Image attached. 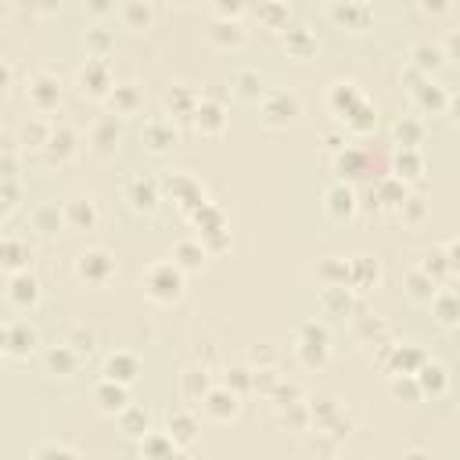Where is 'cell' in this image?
<instances>
[{
	"label": "cell",
	"mask_w": 460,
	"mask_h": 460,
	"mask_svg": "<svg viewBox=\"0 0 460 460\" xmlns=\"http://www.w3.org/2000/svg\"><path fill=\"white\" fill-rule=\"evenodd\" d=\"M256 87H259V76H256V72H248V69L238 72V90H241V94H256Z\"/></svg>",
	"instance_id": "obj_25"
},
{
	"label": "cell",
	"mask_w": 460,
	"mask_h": 460,
	"mask_svg": "<svg viewBox=\"0 0 460 460\" xmlns=\"http://www.w3.org/2000/svg\"><path fill=\"white\" fill-rule=\"evenodd\" d=\"M177 252H180V256H195V245H191V241H184ZM184 263H187V266H195V259H184Z\"/></svg>",
	"instance_id": "obj_30"
},
{
	"label": "cell",
	"mask_w": 460,
	"mask_h": 460,
	"mask_svg": "<svg viewBox=\"0 0 460 460\" xmlns=\"http://www.w3.org/2000/svg\"><path fill=\"white\" fill-rule=\"evenodd\" d=\"M8 83H11V69H8L4 62H0V90H4Z\"/></svg>",
	"instance_id": "obj_31"
},
{
	"label": "cell",
	"mask_w": 460,
	"mask_h": 460,
	"mask_svg": "<svg viewBox=\"0 0 460 460\" xmlns=\"http://www.w3.org/2000/svg\"><path fill=\"white\" fill-rule=\"evenodd\" d=\"M209 414H216V417H226V414H234V395L230 392H223V388H216V392H209Z\"/></svg>",
	"instance_id": "obj_12"
},
{
	"label": "cell",
	"mask_w": 460,
	"mask_h": 460,
	"mask_svg": "<svg viewBox=\"0 0 460 460\" xmlns=\"http://www.w3.org/2000/svg\"><path fill=\"white\" fill-rule=\"evenodd\" d=\"M327 212L338 216V219L349 216V212H353V191H349V187H331V191H327Z\"/></svg>",
	"instance_id": "obj_8"
},
{
	"label": "cell",
	"mask_w": 460,
	"mask_h": 460,
	"mask_svg": "<svg viewBox=\"0 0 460 460\" xmlns=\"http://www.w3.org/2000/svg\"><path fill=\"white\" fill-rule=\"evenodd\" d=\"M331 18L341 22V26H353V29H363L367 18H371V8L367 4H334L331 8Z\"/></svg>",
	"instance_id": "obj_4"
},
{
	"label": "cell",
	"mask_w": 460,
	"mask_h": 460,
	"mask_svg": "<svg viewBox=\"0 0 460 460\" xmlns=\"http://www.w3.org/2000/svg\"><path fill=\"white\" fill-rule=\"evenodd\" d=\"M72 216H76L80 223H94V219H97L94 205H83V202H76V205H72Z\"/></svg>",
	"instance_id": "obj_27"
},
{
	"label": "cell",
	"mask_w": 460,
	"mask_h": 460,
	"mask_svg": "<svg viewBox=\"0 0 460 460\" xmlns=\"http://www.w3.org/2000/svg\"><path fill=\"white\" fill-rule=\"evenodd\" d=\"M407 460H425V453H410V456H407Z\"/></svg>",
	"instance_id": "obj_33"
},
{
	"label": "cell",
	"mask_w": 460,
	"mask_h": 460,
	"mask_svg": "<svg viewBox=\"0 0 460 460\" xmlns=\"http://www.w3.org/2000/svg\"><path fill=\"white\" fill-rule=\"evenodd\" d=\"M144 137H148V148L162 151L165 144H172V126H165L162 119H151V123L144 126Z\"/></svg>",
	"instance_id": "obj_10"
},
{
	"label": "cell",
	"mask_w": 460,
	"mask_h": 460,
	"mask_svg": "<svg viewBox=\"0 0 460 460\" xmlns=\"http://www.w3.org/2000/svg\"><path fill=\"white\" fill-rule=\"evenodd\" d=\"M47 363H50V371H72V367H76V356H72L69 349H54V353L47 356Z\"/></svg>",
	"instance_id": "obj_20"
},
{
	"label": "cell",
	"mask_w": 460,
	"mask_h": 460,
	"mask_svg": "<svg viewBox=\"0 0 460 460\" xmlns=\"http://www.w3.org/2000/svg\"><path fill=\"white\" fill-rule=\"evenodd\" d=\"M144 446H148L151 460H172V446H169V439H162V435H148Z\"/></svg>",
	"instance_id": "obj_17"
},
{
	"label": "cell",
	"mask_w": 460,
	"mask_h": 460,
	"mask_svg": "<svg viewBox=\"0 0 460 460\" xmlns=\"http://www.w3.org/2000/svg\"><path fill=\"white\" fill-rule=\"evenodd\" d=\"M80 83H83V90H94V94H101L104 87H111V80H108V62H104L101 54L87 58V65H83V72H80Z\"/></svg>",
	"instance_id": "obj_2"
},
{
	"label": "cell",
	"mask_w": 460,
	"mask_h": 460,
	"mask_svg": "<svg viewBox=\"0 0 460 460\" xmlns=\"http://www.w3.org/2000/svg\"><path fill=\"white\" fill-rule=\"evenodd\" d=\"M130 191H133V205H137V209H155V184L133 180Z\"/></svg>",
	"instance_id": "obj_14"
},
{
	"label": "cell",
	"mask_w": 460,
	"mask_h": 460,
	"mask_svg": "<svg viewBox=\"0 0 460 460\" xmlns=\"http://www.w3.org/2000/svg\"><path fill=\"white\" fill-rule=\"evenodd\" d=\"M212 36L238 43V40H241V29H238V22H212Z\"/></svg>",
	"instance_id": "obj_19"
},
{
	"label": "cell",
	"mask_w": 460,
	"mask_h": 460,
	"mask_svg": "<svg viewBox=\"0 0 460 460\" xmlns=\"http://www.w3.org/2000/svg\"><path fill=\"white\" fill-rule=\"evenodd\" d=\"M216 11H219V15H238V11H241V4H219Z\"/></svg>",
	"instance_id": "obj_32"
},
{
	"label": "cell",
	"mask_w": 460,
	"mask_h": 460,
	"mask_svg": "<svg viewBox=\"0 0 460 460\" xmlns=\"http://www.w3.org/2000/svg\"><path fill=\"white\" fill-rule=\"evenodd\" d=\"M148 288H151V295L155 299H162V302H169V299H177L180 295V288H184V280H180V273L172 270V266H155L151 273H148Z\"/></svg>",
	"instance_id": "obj_1"
},
{
	"label": "cell",
	"mask_w": 460,
	"mask_h": 460,
	"mask_svg": "<svg viewBox=\"0 0 460 460\" xmlns=\"http://www.w3.org/2000/svg\"><path fill=\"white\" fill-rule=\"evenodd\" d=\"M123 425H126V432L141 435L137 428H148V414H144V410H126V414H123Z\"/></svg>",
	"instance_id": "obj_24"
},
{
	"label": "cell",
	"mask_w": 460,
	"mask_h": 460,
	"mask_svg": "<svg viewBox=\"0 0 460 460\" xmlns=\"http://www.w3.org/2000/svg\"><path fill=\"white\" fill-rule=\"evenodd\" d=\"M111 104H119V108H133V104H137V90H133V87H115Z\"/></svg>",
	"instance_id": "obj_23"
},
{
	"label": "cell",
	"mask_w": 460,
	"mask_h": 460,
	"mask_svg": "<svg viewBox=\"0 0 460 460\" xmlns=\"http://www.w3.org/2000/svg\"><path fill=\"white\" fill-rule=\"evenodd\" d=\"M169 432H177L180 439H191V435H195V421H191L187 414H172V417H169Z\"/></svg>",
	"instance_id": "obj_21"
},
{
	"label": "cell",
	"mask_w": 460,
	"mask_h": 460,
	"mask_svg": "<svg viewBox=\"0 0 460 460\" xmlns=\"http://www.w3.org/2000/svg\"><path fill=\"white\" fill-rule=\"evenodd\" d=\"M18 256H22V245H15V241L0 245V263H18Z\"/></svg>",
	"instance_id": "obj_26"
},
{
	"label": "cell",
	"mask_w": 460,
	"mask_h": 460,
	"mask_svg": "<svg viewBox=\"0 0 460 460\" xmlns=\"http://www.w3.org/2000/svg\"><path fill=\"white\" fill-rule=\"evenodd\" d=\"M414 54H417V65H425V69H428V65H442V50H439V47H428V43H421Z\"/></svg>",
	"instance_id": "obj_22"
},
{
	"label": "cell",
	"mask_w": 460,
	"mask_h": 460,
	"mask_svg": "<svg viewBox=\"0 0 460 460\" xmlns=\"http://www.w3.org/2000/svg\"><path fill=\"white\" fill-rule=\"evenodd\" d=\"M198 126L202 130H219L223 126V108L219 104H198Z\"/></svg>",
	"instance_id": "obj_13"
},
{
	"label": "cell",
	"mask_w": 460,
	"mask_h": 460,
	"mask_svg": "<svg viewBox=\"0 0 460 460\" xmlns=\"http://www.w3.org/2000/svg\"><path fill=\"white\" fill-rule=\"evenodd\" d=\"M104 374H108V381H119V385H126V381H133V374H137V360H133L130 353H115V356L108 360Z\"/></svg>",
	"instance_id": "obj_5"
},
{
	"label": "cell",
	"mask_w": 460,
	"mask_h": 460,
	"mask_svg": "<svg viewBox=\"0 0 460 460\" xmlns=\"http://www.w3.org/2000/svg\"><path fill=\"white\" fill-rule=\"evenodd\" d=\"M259 15H263V22H270V26H284V29H288V8H284V4H263Z\"/></svg>",
	"instance_id": "obj_18"
},
{
	"label": "cell",
	"mask_w": 460,
	"mask_h": 460,
	"mask_svg": "<svg viewBox=\"0 0 460 460\" xmlns=\"http://www.w3.org/2000/svg\"><path fill=\"white\" fill-rule=\"evenodd\" d=\"M33 97H36L40 104H50V101H58V87H54L47 76H36V80H33Z\"/></svg>",
	"instance_id": "obj_16"
},
{
	"label": "cell",
	"mask_w": 460,
	"mask_h": 460,
	"mask_svg": "<svg viewBox=\"0 0 460 460\" xmlns=\"http://www.w3.org/2000/svg\"><path fill=\"white\" fill-rule=\"evenodd\" d=\"M97 399H101L104 410H123V407H126V388L115 385V381H104V385L97 388Z\"/></svg>",
	"instance_id": "obj_7"
},
{
	"label": "cell",
	"mask_w": 460,
	"mask_h": 460,
	"mask_svg": "<svg viewBox=\"0 0 460 460\" xmlns=\"http://www.w3.org/2000/svg\"><path fill=\"white\" fill-rule=\"evenodd\" d=\"M11 299L18 302V306H26V302H36V280L33 277H15L11 280Z\"/></svg>",
	"instance_id": "obj_11"
},
{
	"label": "cell",
	"mask_w": 460,
	"mask_h": 460,
	"mask_svg": "<svg viewBox=\"0 0 460 460\" xmlns=\"http://www.w3.org/2000/svg\"><path fill=\"white\" fill-rule=\"evenodd\" d=\"M123 18H126L130 26H148L151 8H148V4H141V0H130V4H123Z\"/></svg>",
	"instance_id": "obj_15"
},
{
	"label": "cell",
	"mask_w": 460,
	"mask_h": 460,
	"mask_svg": "<svg viewBox=\"0 0 460 460\" xmlns=\"http://www.w3.org/2000/svg\"><path fill=\"white\" fill-rule=\"evenodd\" d=\"M284 43L292 47L295 54H310V50H317V40L310 36V29H302V26H292L284 33Z\"/></svg>",
	"instance_id": "obj_9"
},
{
	"label": "cell",
	"mask_w": 460,
	"mask_h": 460,
	"mask_svg": "<svg viewBox=\"0 0 460 460\" xmlns=\"http://www.w3.org/2000/svg\"><path fill=\"white\" fill-rule=\"evenodd\" d=\"M295 104H299V101H295L292 94H270V97H266V115H270L273 123H280V119H288V115L295 111Z\"/></svg>",
	"instance_id": "obj_6"
},
{
	"label": "cell",
	"mask_w": 460,
	"mask_h": 460,
	"mask_svg": "<svg viewBox=\"0 0 460 460\" xmlns=\"http://www.w3.org/2000/svg\"><path fill=\"white\" fill-rule=\"evenodd\" d=\"M40 460H76V456H72L69 449H54V446H50V449L40 453Z\"/></svg>",
	"instance_id": "obj_28"
},
{
	"label": "cell",
	"mask_w": 460,
	"mask_h": 460,
	"mask_svg": "<svg viewBox=\"0 0 460 460\" xmlns=\"http://www.w3.org/2000/svg\"><path fill=\"white\" fill-rule=\"evenodd\" d=\"M108 273H111L108 252H87V256H80V277L83 280H104Z\"/></svg>",
	"instance_id": "obj_3"
},
{
	"label": "cell",
	"mask_w": 460,
	"mask_h": 460,
	"mask_svg": "<svg viewBox=\"0 0 460 460\" xmlns=\"http://www.w3.org/2000/svg\"><path fill=\"white\" fill-rule=\"evenodd\" d=\"M90 43H94L97 50H101V47H108V33H104V29H94V33H90Z\"/></svg>",
	"instance_id": "obj_29"
}]
</instances>
